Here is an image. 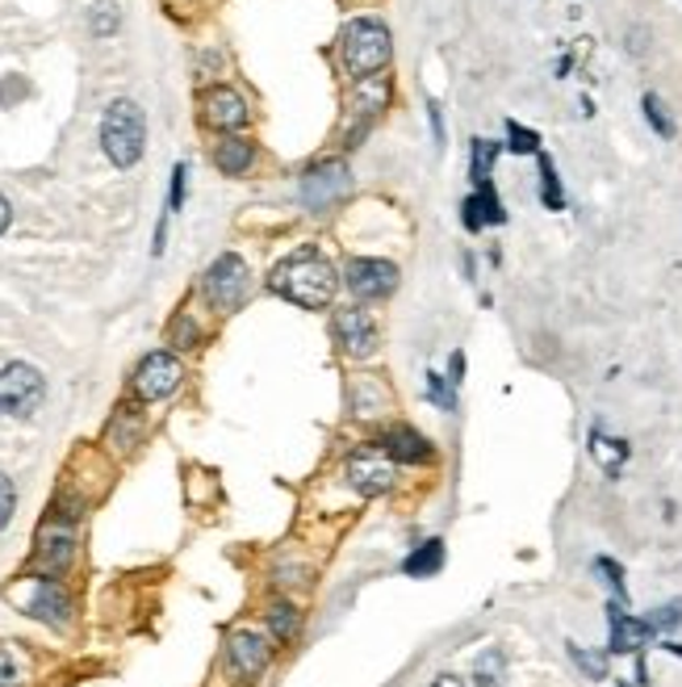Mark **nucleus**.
I'll return each mask as SVG.
<instances>
[{
	"mask_svg": "<svg viewBox=\"0 0 682 687\" xmlns=\"http://www.w3.org/2000/svg\"><path fill=\"white\" fill-rule=\"evenodd\" d=\"M273 289L289 298L293 307H307V310H323L335 294V268L323 252L314 248H302L293 252L289 261H281L273 268Z\"/></svg>",
	"mask_w": 682,
	"mask_h": 687,
	"instance_id": "1",
	"label": "nucleus"
},
{
	"mask_svg": "<svg viewBox=\"0 0 682 687\" xmlns=\"http://www.w3.org/2000/svg\"><path fill=\"white\" fill-rule=\"evenodd\" d=\"M390 55H394L390 30L377 18H356L344 30V68L352 71L356 80H373L377 71H385Z\"/></svg>",
	"mask_w": 682,
	"mask_h": 687,
	"instance_id": "2",
	"label": "nucleus"
},
{
	"mask_svg": "<svg viewBox=\"0 0 682 687\" xmlns=\"http://www.w3.org/2000/svg\"><path fill=\"white\" fill-rule=\"evenodd\" d=\"M101 142H105V156L118 168L139 164L142 142H147V126H142V114L135 101H114V105L105 110Z\"/></svg>",
	"mask_w": 682,
	"mask_h": 687,
	"instance_id": "3",
	"label": "nucleus"
},
{
	"mask_svg": "<svg viewBox=\"0 0 682 687\" xmlns=\"http://www.w3.org/2000/svg\"><path fill=\"white\" fill-rule=\"evenodd\" d=\"M43 399H47V381H43V374H38L34 365L13 360V365L0 369V411H4V415L30 420V415L43 407Z\"/></svg>",
	"mask_w": 682,
	"mask_h": 687,
	"instance_id": "4",
	"label": "nucleus"
},
{
	"mask_svg": "<svg viewBox=\"0 0 682 687\" xmlns=\"http://www.w3.org/2000/svg\"><path fill=\"white\" fill-rule=\"evenodd\" d=\"M268 663H273V645H268L264 633H256V629L231 633V641H227V666H231V675H235L239 684H256L259 675L268 671Z\"/></svg>",
	"mask_w": 682,
	"mask_h": 687,
	"instance_id": "5",
	"label": "nucleus"
},
{
	"mask_svg": "<svg viewBox=\"0 0 682 687\" xmlns=\"http://www.w3.org/2000/svg\"><path fill=\"white\" fill-rule=\"evenodd\" d=\"M348 482H352V491H360V495H385L394 486V457L381 449V445L360 449L348 461Z\"/></svg>",
	"mask_w": 682,
	"mask_h": 687,
	"instance_id": "6",
	"label": "nucleus"
},
{
	"mask_svg": "<svg viewBox=\"0 0 682 687\" xmlns=\"http://www.w3.org/2000/svg\"><path fill=\"white\" fill-rule=\"evenodd\" d=\"M206 294H210V302L218 310H235L243 302V294H247V264L239 261L235 252L218 256L210 264V273H206Z\"/></svg>",
	"mask_w": 682,
	"mask_h": 687,
	"instance_id": "7",
	"label": "nucleus"
},
{
	"mask_svg": "<svg viewBox=\"0 0 682 687\" xmlns=\"http://www.w3.org/2000/svg\"><path fill=\"white\" fill-rule=\"evenodd\" d=\"M348 190H352V172H348V164H339V160L314 164L307 176H302V202L314 206V210H323V206H331V202H339Z\"/></svg>",
	"mask_w": 682,
	"mask_h": 687,
	"instance_id": "8",
	"label": "nucleus"
},
{
	"mask_svg": "<svg viewBox=\"0 0 682 687\" xmlns=\"http://www.w3.org/2000/svg\"><path fill=\"white\" fill-rule=\"evenodd\" d=\"M185 378V369H181V360L172 353H151L142 356L139 374H135V390H139L147 403H155V399H164L172 394L176 386Z\"/></svg>",
	"mask_w": 682,
	"mask_h": 687,
	"instance_id": "9",
	"label": "nucleus"
},
{
	"mask_svg": "<svg viewBox=\"0 0 682 687\" xmlns=\"http://www.w3.org/2000/svg\"><path fill=\"white\" fill-rule=\"evenodd\" d=\"M394 285H398V268L390 261H369V256H360V261L348 264V289H352L356 298H365V302L394 294Z\"/></svg>",
	"mask_w": 682,
	"mask_h": 687,
	"instance_id": "10",
	"label": "nucleus"
},
{
	"mask_svg": "<svg viewBox=\"0 0 682 687\" xmlns=\"http://www.w3.org/2000/svg\"><path fill=\"white\" fill-rule=\"evenodd\" d=\"M335 340L344 344V353L348 356H369L377 348V323L369 319V310L360 307H344L335 310Z\"/></svg>",
	"mask_w": 682,
	"mask_h": 687,
	"instance_id": "11",
	"label": "nucleus"
},
{
	"mask_svg": "<svg viewBox=\"0 0 682 687\" xmlns=\"http://www.w3.org/2000/svg\"><path fill=\"white\" fill-rule=\"evenodd\" d=\"M608 617H612V650H615V654H636V650H645V645H649V638H654V629L645 625V617H640V620L628 617L620 604H612V608H608Z\"/></svg>",
	"mask_w": 682,
	"mask_h": 687,
	"instance_id": "12",
	"label": "nucleus"
},
{
	"mask_svg": "<svg viewBox=\"0 0 682 687\" xmlns=\"http://www.w3.org/2000/svg\"><path fill=\"white\" fill-rule=\"evenodd\" d=\"M206 122L218 130H239L247 122V105L235 89H210L206 93Z\"/></svg>",
	"mask_w": 682,
	"mask_h": 687,
	"instance_id": "13",
	"label": "nucleus"
},
{
	"mask_svg": "<svg viewBox=\"0 0 682 687\" xmlns=\"http://www.w3.org/2000/svg\"><path fill=\"white\" fill-rule=\"evenodd\" d=\"M381 449L390 453L394 461H406V466H419V461H431V445L415 427H390L381 436Z\"/></svg>",
	"mask_w": 682,
	"mask_h": 687,
	"instance_id": "14",
	"label": "nucleus"
},
{
	"mask_svg": "<svg viewBox=\"0 0 682 687\" xmlns=\"http://www.w3.org/2000/svg\"><path fill=\"white\" fill-rule=\"evenodd\" d=\"M256 160V147L247 139H222L218 142V156H213V164L222 168L227 176H239V172H247Z\"/></svg>",
	"mask_w": 682,
	"mask_h": 687,
	"instance_id": "15",
	"label": "nucleus"
},
{
	"mask_svg": "<svg viewBox=\"0 0 682 687\" xmlns=\"http://www.w3.org/2000/svg\"><path fill=\"white\" fill-rule=\"evenodd\" d=\"M30 612L43 620H63V612H68V595L59 592L50 579H43V583L34 587V595H30Z\"/></svg>",
	"mask_w": 682,
	"mask_h": 687,
	"instance_id": "16",
	"label": "nucleus"
},
{
	"mask_svg": "<svg viewBox=\"0 0 682 687\" xmlns=\"http://www.w3.org/2000/svg\"><path fill=\"white\" fill-rule=\"evenodd\" d=\"M590 457L608 470V474H620V466L628 461V445L624 440H612V436H603L599 427L590 432Z\"/></svg>",
	"mask_w": 682,
	"mask_h": 687,
	"instance_id": "17",
	"label": "nucleus"
},
{
	"mask_svg": "<svg viewBox=\"0 0 682 687\" xmlns=\"http://www.w3.org/2000/svg\"><path fill=\"white\" fill-rule=\"evenodd\" d=\"M444 566V541H427L424 549H415L411 558H406V574L411 579H427V574H436V570Z\"/></svg>",
	"mask_w": 682,
	"mask_h": 687,
	"instance_id": "18",
	"label": "nucleus"
},
{
	"mask_svg": "<svg viewBox=\"0 0 682 687\" xmlns=\"http://www.w3.org/2000/svg\"><path fill=\"white\" fill-rule=\"evenodd\" d=\"M498 142L490 139H473V181L477 185H490V168H495Z\"/></svg>",
	"mask_w": 682,
	"mask_h": 687,
	"instance_id": "19",
	"label": "nucleus"
},
{
	"mask_svg": "<svg viewBox=\"0 0 682 687\" xmlns=\"http://www.w3.org/2000/svg\"><path fill=\"white\" fill-rule=\"evenodd\" d=\"M640 105H645V118H649V126L658 130L661 139H674V118L666 114L661 96H658V93H645V96H640Z\"/></svg>",
	"mask_w": 682,
	"mask_h": 687,
	"instance_id": "20",
	"label": "nucleus"
},
{
	"mask_svg": "<svg viewBox=\"0 0 682 687\" xmlns=\"http://www.w3.org/2000/svg\"><path fill=\"white\" fill-rule=\"evenodd\" d=\"M541 197L548 210H562L565 197H562V181H557V168H553V160L548 156H541Z\"/></svg>",
	"mask_w": 682,
	"mask_h": 687,
	"instance_id": "21",
	"label": "nucleus"
},
{
	"mask_svg": "<svg viewBox=\"0 0 682 687\" xmlns=\"http://www.w3.org/2000/svg\"><path fill=\"white\" fill-rule=\"evenodd\" d=\"M645 625H649L654 633H670V629H679L682 625V599H670V604L654 608V612L645 617Z\"/></svg>",
	"mask_w": 682,
	"mask_h": 687,
	"instance_id": "22",
	"label": "nucleus"
},
{
	"mask_svg": "<svg viewBox=\"0 0 682 687\" xmlns=\"http://www.w3.org/2000/svg\"><path fill=\"white\" fill-rule=\"evenodd\" d=\"M507 135H511V151H519V156H541V135L536 130H528L519 122H507Z\"/></svg>",
	"mask_w": 682,
	"mask_h": 687,
	"instance_id": "23",
	"label": "nucleus"
},
{
	"mask_svg": "<svg viewBox=\"0 0 682 687\" xmlns=\"http://www.w3.org/2000/svg\"><path fill=\"white\" fill-rule=\"evenodd\" d=\"M569 659L582 666L590 679H608V659H603V654H587L582 645H574V641H569Z\"/></svg>",
	"mask_w": 682,
	"mask_h": 687,
	"instance_id": "24",
	"label": "nucleus"
},
{
	"mask_svg": "<svg viewBox=\"0 0 682 687\" xmlns=\"http://www.w3.org/2000/svg\"><path fill=\"white\" fill-rule=\"evenodd\" d=\"M273 633L281 641H289L298 633V612H293L289 604H277V608H273Z\"/></svg>",
	"mask_w": 682,
	"mask_h": 687,
	"instance_id": "25",
	"label": "nucleus"
},
{
	"mask_svg": "<svg viewBox=\"0 0 682 687\" xmlns=\"http://www.w3.org/2000/svg\"><path fill=\"white\" fill-rule=\"evenodd\" d=\"M594 570H599V574H608V583H612L615 599H628V587H624V570L615 566L612 558H594Z\"/></svg>",
	"mask_w": 682,
	"mask_h": 687,
	"instance_id": "26",
	"label": "nucleus"
},
{
	"mask_svg": "<svg viewBox=\"0 0 682 687\" xmlns=\"http://www.w3.org/2000/svg\"><path fill=\"white\" fill-rule=\"evenodd\" d=\"M0 687H22V671H18L9 650H0Z\"/></svg>",
	"mask_w": 682,
	"mask_h": 687,
	"instance_id": "27",
	"label": "nucleus"
},
{
	"mask_svg": "<svg viewBox=\"0 0 682 687\" xmlns=\"http://www.w3.org/2000/svg\"><path fill=\"white\" fill-rule=\"evenodd\" d=\"M13 503H18V499H13V482L0 474V528L13 520Z\"/></svg>",
	"mask_w": 682,
	"mask_h": 687,
	"instance_id": "28",
	"label": "nucleus"
},
{
	"mask_svg": "<svg viewBox=\"0 0 682 687\" xmlns=\"http://www.w3.org/2000/svg\"><path fill=\"white\" fill-rule=\"evenodd\" d=\"M118 25V18H114V4H96V34H109Z\"/></svg>",
	"mask_w": 682,
	"mask_h": 687,
	"instance_id": "29",
	"label": "nucleus"
},
{
	"mask_svg": "<svg viewBox=\"0 0 682 687\" xmlns=\"http://www.w3.org/2000/svg\"><path fill=\"white\" fill-rule=\"evenodd\" d=\"M181 197H185V168L172 172V206H181Z\"/></svg>",
	"mask_w": 682,
	"mask_h": 687,
	"instance_id": "30",
	"label": "nucleus"
},
{
	"mask_svg": "<svg viewBox=\"0 0 682 687\" xmlns=\"http://www.w3.org/2000/svg\"><path fill=\"white\" fill-rule=\"evenodd\" d=\"M431 130H436V142L444 139V122H440V110L431 105Z\"/></svg>",
	"mask_w": 682,
	"mask_h": 687,
	"instance_id": "31",
	"label": "nucleus"
},
{
	"mask_svg": "<svg viewBox=\"0 0 682 687\" xmlns=\"http://www.w3.org/2000/svg\"><path fill=\"white\" fill-rule=\"evenodd\" d=\"M431 687H465V679H456V675H440Z\"/></svg>",
	"mask_w": 682,
	"mask_h": 687,
	"instance_id": "32",
	"label": "nucleus"
},
{
	"mask_svg": "<svg viewBox=\"0 0 682 687\" xmlns=\"http://www.w3.org/2000/svg\"><path fill=\"white\" fill-rule=\"evenodd\" d=\"M4 227H9V202L0 197V236H4Z\"/></svg>",
	"mask_w": 682,
	"mask_h": 687,
	"instance_id": "33",
	"label": "nucleus"
}]
</instances>
